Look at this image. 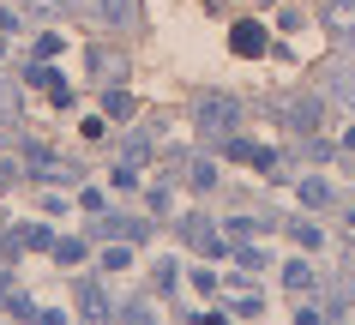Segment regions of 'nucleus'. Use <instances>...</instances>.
Listing matches in <instances>:
<instances>
[{"label": "nucleus", "mask_w": 355, "mask_h": 325, "mask_svg": "<svg viewBox=\"0 0 355 325\" xmlns=\"http://www.w3.org/2000/svg\"><path fill=\"white\" fill-rule=\"evenodd\" d=\"M193 127H199L205 139H229L235 127H241V103L223 96V91H205L199 103H193Z\"/></svg>", "instance_id": "obj_1"}, {"label": "nucleus", "mask_w": 355, "mask_h": 325, "mask_svg": "<svg viewBox=\"0 0 355 325\" xmlns=\"http://www.w3.org/2000/svg\"><path fill=\"white\" fill-rule=\"evenodd\" d=\"M181 241L193 253H223L229 247V235H217V223H205V217H181Z\"/></svg>", "instance_id": "obj_2"}, {"label": "nucleus", "mask_w": 355, "mask_h": 325, "mask_svg": "<svg viewBox=\"0 0 355 325\" xmlns=\"http://www.w3.org/2000/svg\"><path fill=\"white\" fill-rule=\"evenodd\" d=\"M31 163H37V181H55V187H73L78 181L73 163H60V157H49V151H31Z\"/></svg>", "instance_id": "obj_3"}, {"label": "nucleus", "mask_w": 355, "mask_h": 325, "mask_svg": "<svg viewBox=\"0 0 355 325\" xmlns=\"http://www.w3.org/2000/svg\"><path fill=\"white\" fill-rule=\"evenodd\" d=\"M96 19L114 24V30H132L139 24V0H96Z\"/></svg>", "instance_id": "obj_4"}, {"label": "nucleus", "mask_w": 355, "mask_h": 325, "mask_svg": "<svg viewBox=\"0 0 355 325\" xmlns=\"http://www.w3.org/2000/svg\"><path fill=\"white\" fill-rule=\"evenodd\" d=\"M91 235H121V241H145V235H150V223H145V217H103V223H96Z\"/></svg>", "instance_id": "obj_5"}, {"label": "nucleus", "mask_w": 355, "mask_h": 325, "mask_svg": "<svg viewBox=\"0 0 355 325\" xmlns=\"http://www.w3.org/2000/svg\"><path fill=\"white\" fill-rule=\"evenodd\" d=\"M325 30L331 37H355V0H325Z\"/></svg>", "instance_id": "obj_6"}, {"label": "nucleus", "mask_w": 355, "mask_h": 325, "mask_svg": "<svg viewBox=\"0 0 355 325\" xmlns=\"http://www.w3.org/2000/svg\"><path fill=\"white\" fill-rule=\"evenodd\" d=\"M229 42H235V55H247V60H253V55H265V24L241 19V24H235V37H229Z\"/></svg>", "instance_id": "obj_7"}, {"label": "nucleus", "mask_w": 355, "mask_h": 325, "mask_svg": "<svg viewBox=\"0 0 355 325\" xmlns=\"http://www.w3.org/2000/svg\"><path fill=\"white\" fill-rule=\"evenodd\" d=\"M78 313H85V319H109V295H103L91 277L78 283Z\"/></svg>", "instance_id": "obj_8"}, {"label": "nucleus", "mask_w": 355, "mask_h": 325, "mask_svg": "<svg viewBox=\"0 0 355 325\" xmlns=\"http://www.w3.org/2000/svg\"><path fill=\"white\" fill-rule=\"evenodd\" d=\"M313 283H319V277H313L307 259H289V265H283V289H289V295H307Z\"/></svg>", "instance_id": "obj_9"}, {"label": "nucleus", "mask_w": 355, "mask_h": 325, "mask_svg": "<svg viewBox=\"0 0 355 325\" xmlns=\"http://www.w3.org/2000/svg\"><path fill=\"white\" fill-rule=\"evenodd\" d=\"M283 121H289L295 133H313L319 127V103H283Z\"/></svg>", "instance_id": "obj_10"}, {"label": "nucleus", "mask_w": 355, "mask_h": 325, "mask_svg": "<svg viewBox=\"0 0 355 325\" xmlns=\"http://www.w3.org/2000/svg\"><path fill=\"white\" fill-rule=\"evenodd\" d=\"M331 199H337L331 181H319V175H307V181H301V205H307V211H325Z\"/></svg>", "instance_id": "obj_11"}, {"label": "nucleus", "mask_w": 355, "mask_h": 325, "mask_svg": "<svg viewBox=\"0 0 355 325\" xmlns=\"http://www.w3.org/2000/svg\"><path fill=\"white\" fill-rule=\"evenodd\" d=\"M91 73H96V78H109V85H121V78H127V60L109 55V49H96V55H91Z\"/></svg>", "instance_id": "obj_12"}, {"label": "nucleus", "mask_w": 355, "mask_h": 325, "mask_svg": "<svg viewBox=\"0 0 355 325\" xmlns=\"http://www.w3.org/2000/svg\"><path fill=\"white\" fill-rule=\"evenodd\" d=\"M331 103L355 109V67H337V73H331Z\"/></svg>", "instance_id": "obj_13"}, {"label": "nucleus", "mask_w": 355, "mask_h": 325, "mask_svg": "<svg viewBox=\"0 0 355 325\" xmlns=\"http://www.w3.org/2000/svg\"><path fill=\"white\" fill-rule=\"evenodd\" d=\"M187 175H193V187L205 193V187H217V163H211V157H193L187 163Z\"/></svg>", "instance_id": "obj_14"}, {"label": "nucleus", "mask_w": 355, "mask_h": 325, "mask_svg": "<svg viewBox=\"0 0 355 325\" xmlns=\"http://www.w3.org/2000/svg\"><path fill=\"white\" fill-rule=\"evenodd\" d=\"M289 235H295L301 247H319V241H325V229H319L313 217H295V223H289Z\"/></svg>", "instance_id": "obj_15"}, {"label": "nucleus", "mask_w": 355, "mask_h": 325, "mask_svg": "<svg viewBox=\"0 0 355 325\" xmlns=\"http://www.w3.org/2000/svg\"><path fill=\"white\" fill-rule=\"evenodd\" d=\"M103 115H132V96L121 91V85H109V96H103Z\"/></svg>", "instance_id": "obj_16"}, {"label": "nucleus", "mask_w": 355, "mask_h": 325, "mask_svg": "<svg viewBox=\"0 0 355 325\" xmlns=\"http://www.w3.org/2000/svg\"><path fill=\"white\" fill-rule=\"evenodd\" d=\"M24 12H42V19H67V0H19Z\"/></svg>", "instance_id": "obj_17"}, {"label": "nucleus", "mask_w": 355, "mask_h": 325, "mask_svg": "<svg viewBox=\"0 0 355 325\" xmlns=\"http://www.w3.org/2000/svg\"><path fill=\"white\" fill-rule=\"evenodd\" d=\"M78 253H85V241H78V235H67V241H55V259H60V265H73Z\"/></svg>", "instance_id": "obj_18"}, {"label": "nucleus", "mask_w": 355, "mask_h": 325, "mask_svg": "<svg viewBox=\"0 0 355 325\" xmlns=\"http://www.w3.org/2000/svg\"><path fill=\"white\" fill-rule=\"evenodd\" d=\"M235 259H241L247 271H265V253H259V247H247V241H235Z\"/></svg>", "instance_id": "obj_19"}, {"label": "nucleus", "mask_w": 355, "mask_h": 325, "mask_svg": "<svg viewBox=\"0 0 355 325\" xmlns=\"http://www.w3.org/2000/svg\"><path fill=\"white\" fill-rule=\"evenodd\" d=\"M12 115H19V96H12V85L0 78V121H12Z\"/></svg>", "instance_id": "obj_20"}, {"label": "nucleus", "mask_w": 355, "mask_h": 325, "mask_svg": "<svg viewBox=\"0 0 355 325\" xmlns=\"http://www.w3.org/2000/svg\"><path fill=\"white\" fill-rule=\"evenodd\" d=\"M259 307H265L259 295H241V301H229V313H241V319H253V313H259Z\"/></svg>", "instance_id": "obj_21"}, {"label": "nucleus", "mask_w": 355, "mask_h": 325, "mask_svg": "<svg viewBox=\"0 0 355 325\" xmlns=\"http://www.w3.org/2000/svg\"><path fill=\"white\" fill-rule=\"evenodd\" d=\"M103 265H109V271H127L132 253H127V247H109V253H103Z\"/></svg>", "instance_id": "obj_22"}, {"label": "nucleus", "mask_w": 355, "mask_h": 325, "mask_svg": "<svg viewBox=\"0 0 355 325\" xmlns=\"http://www.w3.org/2000/svg\"><path fill=\"white\" fill-rule=\"evenodd\" d=\"M60 55V37H37V60H55Z\"/></svg>", "instance_id": "obj_23"}, {"label": "nucleus", "mask_w": 355, "mask_h": 325, "mask_svg": "<svg viewBox=\"0 0 355 325\" xmlns=\"http://www.w3.org/2000/svg\"><path fill=\"white\" fill-rule=\"evenodd\" d=\"M337 301H343V307H355V277L343 283V295H337Z\"/></svg>", "instance_id": "obj_24"}, {"label": "nucleus", "mask_w": 355, "mask_h": 325, "mask_svg": "<svg viewBox=\"0 0 355 325\" xmlns=\"http://www.w3.org/2000/svg\"><path fill=\"white\" fill-rule=\"evenodd\" d=\"M343 145H349V151H355V127H343Z\"/></svg>", "instance_id": "obj_25"}, {"label": "nucleus", "mask_w": 355, "mask_h": 325, "mask_svg": "<svg viewBox=\"0 0 355 325\" xmlns=\"http://www.w3.org/2000/svg\"><path fill=\"white\" fill-rule=\"evenodd\" d=\"M349 229H355V205H349Z\"/></svg>", "instance_id": "obj_26"}]
</instances>
